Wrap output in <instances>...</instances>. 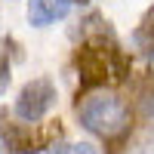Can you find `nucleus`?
Listing matches in <instances>:
<instances>
[{
    "instance_id": "nucleus-1",
    "label": "nucleus",
    "mask_w": 154,
    "mask_h": 154,
    "mask_svg": "<svg viewBox=\"0 0 154 154\" xmlns=\"http://www.w3.org/2000/svg\"><path fill=\"white\" fill-rule=\"evenodd\" d=\"M80 49L74 56L77 74L83 86H102V83H123L130 74V62L120 53L114 31L102 16H86L80 22Z\"/></svg>"
},
{
    "instance_id": "nucleus-2",
    "label": "nucleus",
    "mask_w": 154,
    "mask_h": 154,
    "mask_svg": "<svg viewBox=\"0 0 154 154\" xmlns=\"http://www.w3.org/2000/svg\"><path fill=\"white\" fill-rule=\"evenodd\" d=\"M77 117H80V123L89 133L114 139L130 123V108L114 93H93V96H83L77 102Z\"/></svg>"
},
{
    "instance_id": "nucleus-3",
    "label": "nucleus",
    "mask_w": 154,
    "mask_h": 154,
    "mask_svg": "<svg viewBox=\"0 0 154 154\" xmlns=\"http://www.w3.org/2000/svg\"><path fill=\"white\" fill-rule=\"evenodd\" d=\"M59 136H62L59 120H49L37 133H31V130H25L22 123H9L6 114H0V139H3L6 148H12L16 154H37L40 148H49Z\"/></svg>"
},
{
    "instance_id": "nucleus-4",
    "label": "nucleus",
    "mask_w": 154,
    "mask_h": 154,
    "mask_svg": "<svg viewBox=\"0 0 154 154\" xmlns=\"http://www.w3.org/2000/svg\"><path fill=\"white\" fill-rule=\"evenodd\" d=\"M56 102V86L46 80V77H37V80L25 83V89L16 99V114L22 120H40L43 114L53 108Z\"/></svg>"
},
{
    "instance_id": "nucleus-5",
    "label": "nucleus",
    "mask_w": 154,
    "mask_h": 154,
    "mask_svg": "<svg viewBox=\"0 0 154 154\" xmlns=\"http://www.w3.org/2000/svg\"><path fill=\"white\" fill-rule=\"evenodd\" d=\"M68 6H71V0H28V19H31V25L43 28L49 22L65 19Z\"/></svg>"
},
{
    "instance_id": "nucleus-6",
    "label": "nucleus",
    "mask_w": 154,
    "mask_h": 154,
    "mask_svg": "<svg viewBox=\"0 0 154 154\" xmlns=\"http://www.w3.org/2000/svg\"><path fill=\"white\" fill-rule=\"evenodd\" d=\"M133 102L139 117L154 120V74L151 71H139L133 77Z\"/></svg>"
},
{
    "instance_id": "nucleus-7",
    "label": "nucleus",
    "mask_w": 154,
    "mask_h": 154,
    "mask_svg": "<svg viewBox=\"0 0 154 154\" xmlns=\"http://www.w3.org/2000/svg\"><path fill=\"white\" fill-rule=\"evenodd\" d=\"M133 40L142 49L145 59H154V19H142V25H139L136 34H133Z\"/></svg>"
},
{
    "instance_id": "nucleus-8",
    "label": "nucleus",
    "mask_w": 154,
    "mask_h": 154,
    "mask_svg": "<svg viewBox=\"0 0 154 154\" xmlns=\"http://www.w3.org/2000/svg\"><path fill=\"white\" fill-rule=\"evenodd\" d=\"M49 154H96V148L86 145V142H80V145H53Z\"/></svg>"
},
{
    "instance_id": "nucleus-9",
    "label": "nucleus",
    "mask_w": 154,
    "mask_h": 154,
    "mask_svg": "<svg viewBox=\"0 0 154 154\" xmlns=\"http://www.w3.org/2000/svg\"><path fill=\"white\" fill-rule=\"evenodd\" d=\"M6 86H9V65L0 59V96L6 93Z\"/></svg>"
},
{
    "instance_id": "nucleus-10",
    "label": "nucleus",
    "mask_w": 154,
    "mask_h": 154,
    "mask_svg": "<svg viewBox=\"0 0 154 154\" xmlns=\"http://www.w3.org/2000/svg\"><path fill=\"white\" fill-rule=\"evenodd\" d=\"M145 19H154V6H151V9H148V12H145Z\"/></svg>"
},
{
    "instance_id": "nucleus-11",
    "label": "nucleus",
    "mask_w": 154,
    "mask_h": 154,
    "mask_svg": "<svg viewBox=\"0 0 154 154\" xmlns=\"http://www.w3.org/2000/svg\"><path fill=\"white\" fill-rule=\"evenodd\" d=\"M77 3H89V0H77Z\"/></svg>"
}]
</instances>
